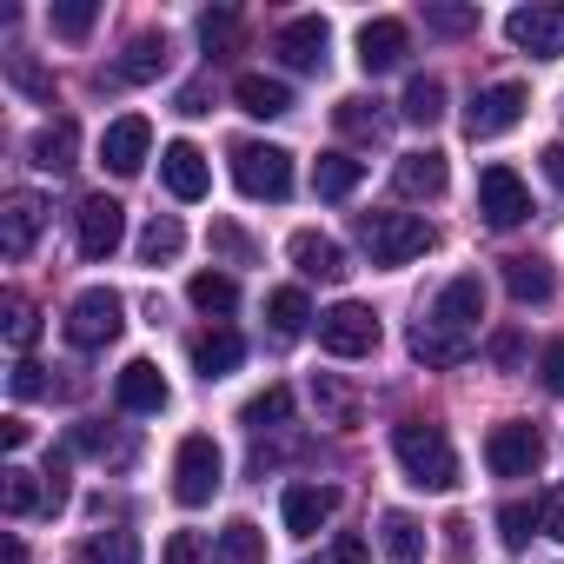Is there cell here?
Returning <instances> with one entry per match:
<instances>
[{
	"mask_svg": "<svg viewBox=\"0 0 564 564\" xmlns=\"http://www.w3.org/2000/svg\"><path fill=\"white\" fill-rule=\"evenodd\" d=\"M359 180H366V160H352V153H319V166H313L319 199H346V193H359Z\"/></svg>",
	"mask_w": 564,
	"mask_h": 564,
	"instance_id": "cell-29",
	"label": "cell"
},
{
	"mask_svg": "<svg viewBox=\"0 0 564 564\" xmlns=\"http://www.w3.org/2000/svg\"><path fill=\"white\" fill-rule=\"evenodd\" d=\"M313 564H366V538H352V531H346V538H333Z\"/></svg>",
	"mask_w": 564,
	"mask_h": 564,
	"instance_id": "cell-50",
	"label": "cell"
},
{
	"mask_svg": "<svg viewBox=\"0 0 564 564\" xmlns=\"http://www.w3.org/2000/svg\"><path fill=\"white\" fill-rule=\"evenodd\" d=\"M232 180L246 199H286L293 193V153L265 147V140H239L232 147Z\"/></svg>",
	"mask_w": 564,
	"mask_h": 564,
	"instance_id": "cell-3",
	"label": "cell"
},
{
	"mask_svg": "<svg viewBox=\"0 0 564 564\" xmlns=\"http://www.w3.org/2000/svg\"><path fill=\"white\" fill-rule=\"evenodd\" d=\"M538 524H544V518H538V511H531V505H505V511H498V538H505V544H511V551H524V544H531V531H538Z\"/></svg>",
	"mask_w": 564,
	"mask_h": 564,
	"instance_id": "cell-42",
	"label": "cell"
},
{
	"mask_svg": "<svg viewBox=\"0 0 564 564\" xmlns=\"http://www.w3.org/2000/svg\"><path fill=\"white\" fill-rule=\"evenodd\" d=\"M0 438H8V452H21V445H28V419H21V412L0 419Z\"/></svg>",
	"mask_w": 564,
	"mask_h": 564,
	"instance_id": "cell-55",
	"label": "cell"
},
{
	"mask_svg": "<svg viewBox=\"0 0 564 564\" xmlns=\"http://www.w3.org/2000/svg\"><path fill=\"white\" fill-rule=\"evenodd\" d=\"M319 346H326L333 359H366V352H379V313L359 306V300H339L333 313H319Z\"/></svg>",
	"mask_w": 564,
	"mask_h": 564,
	"instance_id": "cell-6",
	"label": "cell"
},
{
	"mask_svg": "<svg viewBox=\"0 0 564 564\" xmlns=\"http://www.w3.org/2000/svg\"><path fill=\"white\" fill-rule=\"evenodd\" d=\"M180 246H186V226L173 213H153L147 232H140V259L147 265H166V259H180Z\"/></svg>",
	"mask_w": 564,
	"mask_h": 564,
	"instance_id": "cell-32",
	"label": "cell"
},
{
	"mask_svg": "<svg viewBox=\"0 0 564 564\" xmlns=\"http://www.w3.org/2000/svg\"><path fill=\"white\" fill-rule=\"evenodd\" d=\"M485 465H491V478H531V471L544 465V432L524 425V419L491 425V438H485Z\"/></svg>",
	"mask_w": 564,
	"mask_h": 564,
	"instance_id": "cell-7",
	"label": "cell"
},
{
	"mask_svg": "<svg viewBox=\"0 0 564 564\" xmlns=\"http://www.w3.org/2000/svg\"><path fill=\"white\" fill-rule=\"evenodd\" d=\"M286 252H293V265H300L306 279H333V286H339V279L352 272V265H346V246H339V239H326V232H313V226H306V232H293V246H286Z\"/></svg>",
	"mask_w": 564,
	"mask_h": 564,
	"instance_id": "cell-20",
	"label": "cell"
},
{
	"mask_svg": "<svg viewBox=\"0 0 564 564\" xmlns=\"http://www.w3.org/2000/svg\"><path fill=\"white\" fill-rule=\"evenodd\" d=\"M432 226L419 213H359V246L372 252V265H405L419 252H432Z\"/></svg>",
	"mask_w": 564,
	"mask_h": 564,
	"instance_id": "cell-2",
	"label": "cell"
},
{
	"mask_svg": "<svg viewBox=\"0 0 564 564\" xmlns=\"http://www.w3.org/2000/svg\"><path fill=\"white\" fill-rule=\"evenodd\" d=\"M544 531H551V538L564 544V485H557V491L544 498Z\"/></svg>",
	"mask_w": 564,
	"mask_h": 564,
	"instance_id": "cell-52",
	"label": "cell"
},
{
	"mask_svg": "<svg viewBox=\"0 0 564 564\" xmlns=\"http://www.w3.org/2000/svg\"><path fill=\"white\" fill-rule=\"evenodd\" d=\"M219 485H226V458H219V445H213L206 432L180 438V452H173V498L193 511V505H213Z\"/></svg>",
	"mask_w": 564,
	"mask_h": 564,
	"instance_id": "cell-4",
	"label": "cell"
},
{
	"mask_svg": "<svg viewBox=\"0 0 564 564\" xmlns=\"http://www.w3.org/2000/svg\"><path fill=\"white\" fill-rule=\"evenodd\" d=\"M405 47H412L405 21H366V28H359V67H366V74H392V67L405 61Z\"/></svg>",
	"mask_w": 564,
	"mask_h": 564,
	"instance_id": "cell-21",
	"label": "cell"
},
{
	"mask_svg": "<svg viewBox=\"0 0 564 564\" xmlns=\"http://www.w3.org/2000/svg\"><path fill=\"white\" fill-rule=\"evenodd\" d=\"M166 54H173V47H166V34H140V41H133V47H127L100 80H107V87H147V80H160V74H166Z\"/></svg>",
	"mask_w": 564,
	"mask_h": 564,
	"instance_id": "cell-17",
	"label": "cell"
},
{
	"mask_svg": "<svg viewBox=\"0 0 564 564\" xmlns=\"http://www.w3.org/2000/svg\"><path fill=\"white\" fill-rule=\"evenodd\" d=\"M120 326H127V300H120V293H107V286H87V293L67 306V339H74L80 352L113 346V339H120Z\"/></svg>",
	"mask_w": 564,
	"mask_h": 564,
	"instance_id": "cell-5",
	"label": "cell"
},
{
	"mask_svg": "<svg viewBox=\"0 0 564 564\" xmlns=\"http://www.w3.org/2000/svg\"><path fill=\"white\" fill-rule=\"evenodd\" d=\"M41 226H47V199H41V193H14L8 206H0V252H8V259H28L34 239H41Z\"/></svg>",
	"mask_w": 564,
	"mask_h": 564,
	"instance_id": "cell-14",
	"label": "cell"
},
{
	"mask_svg": "<svg viewBox=\"0 0 564 564\" xmlns=\"http://www.w3.org/2000/svg\"><path fill=\"white\" fill-rule=\"evenodd\" d=\"M213 557H219V564H265V531H259V524H246V518H232V524L219 531Z\"/></svg>",
	"mask_w": 564,
	"mask_h": 564,
	"instance_id": "cell-31",
	"label": "cell"
},
{
	"mask_svg": "<svg viewBox=\"0 0 564 564\" xmlns=\"http://www.w3.org/2000/svg\"><path fill=\"white\" fill-rule=\"evenodd\" d=\"M425 28L432 34H471L478 28V8H425Z\"/></svg>",
	"mask_w": 564,
	"mask_h": 564,
	"instance_id": "cell-45",
	"label": "cell"
},
{
	"mask_svg": "<svg viewBox=\"0 0 564 564\" xmlns=\"http://www.w3.org/2000/svg\"><path fill=\"white\" fill-rule=\"evenodd\" d=\"M405 120H412V127H438V120H445V80H438V74H419V80L405 87Z\"/></svg>",
	"mask_w": 564,
	"mask_h": 564,
	"instance_id": "cell-35",
	"label": "cell"
},
{
	"mask_svg": "<svg viewBox=\"0 0 564 564\" xmlns=\"http://www.w3.org/2000/svg\"><path fill=\"white\" fill-rule=\"evenodd\" d=\"M186 300L199 313H232L239 306V286H232V272H193L186 279Z\"/></svg>",
	"mask_w": 564,
	"mask_h": 564,
	"instance_id": "cell-34",
	"label": "cell"
},
{
	"mask_svg": "<svg viewBox=\"0 0 564 564\" xmlns=\"http://www.w3.org/2000/svg\"><path fill=\"white\" fill-rule=\"evenodd\" d=\"M34 339H41V313L14 293V300H8V346H14V352H28Z\"/></svg>",
	"mask_w": 564,
	"mask_h": 564,
	"instance_id": "cell-41",
	"label": "cell"
},
{
	"mask_svg": "<svg viewBox=\"0 0 564 564\" xmlns=\"http://www.w3.org/2000/svg\"><path fill=\"white\" fill-rule=\"evenodd\" d=\"M147 147H153V127H147L140 113H127V120H113V127H107V140H100V160H107V173L133 180V173L147 166Z\"/></svg>",
	"mask_w": 564,
	"mask_h": 564,
	"instance_id": "cell-15",
	"label": "cell"
},
{
	"mask_svg": "<svg viewBox=\"0 0 564 564\" xmlns=\"http://www.w3.org/2000/svg\"><path fill=\"white\" fill-rule=\"evenodd\" d=\"M8 74H14V87H21V94H34V100H54V80H47V74H41L28 54H8Z\"/></svg>",
	"mask_w": 564,
	"mask_h": 564,
	"instance_id": "cell-44",
	"label": "cell"
},
{
	"mask_svg": "<svg viewBox=\"0 0 564 564\" xmlns=\"http://www.w3.org/2000/svg\"><path fill=\"white\" fill-rule=\"evenodd\" d=\"M0 505H8V518H34L47 505V485L28 465H8V471H0Z\"/></svg>",
	"mask_w": 564,
	"mask_h": 564,
	"instance_id": "cell-30",
	"label": "cell"
},
{
	"mask_svg": "<svg viewBox=\"0 0 564 564\" xmlns=\"http://www.w3.org/2000/svg\"><path fill=\"white\" fill-rule=\"evenodd\" d=\"M199 557H206V544H199L193 531H173V538H166V557H160V564H199Z\"/></svg>",
	"mask_w": 564,
	"mask_h": 564,
	"instance_id": "cell-51",
	"label": "cell"
},
{
	"mask_svg": "<svg viewBox=\"0 0 564 564\" xmlns=\"http://www.w3.org/2000/svg\"><path fill=\"white\" fill-rule=\"evenodd\" d=\"M412 359L419 366H432V372H445V366H465L471 359V339H452V333H438V326H412Z\"/></svg>",
	"mask_w": 564,
	"mask_h": 564,
	"instance_id": "cell-27",
	"label": "cell"
},
{
	"mask_svg": "<svg viewBox=\"0 0 564 564\" xmlns=\"http://www.w3.org/2000/svg\"><path fill=\"white\" fill-rule=\"evenodd\" d=\"M392 458L405 465V478H412L419 491H452V485H458V452H452L445 425H432V419L392 425Z\"/></svg>",
	"mask_w": 564,
	"mask_h": 564,
	"instance_id": "cell-1",
	"label": "cell"
},
{
	"mask_svg": "<svg viewBox=\"0 0 564 564\" xmlns=\"http://www.w3.org/2000/svg\"><path fill=\"white\" fill-rule=\"evenodd\" d=\"M74 452H94V458H107L113 452V465H127L133 458V445H120L113 432H100V425H74Z\"/></svg>",
	"mask_w": 564,
	"mask_h": 564,
	"instance_id": "cell-43",
	"label": "cell"
},
{
	"mask_svg": "<svg viewBox=\"0 0 564 564\" xmlns=\"http://www.w3.org/2000/svg\"><path fill=\"white\" fill-rule=\"evenodd\" d=\"M8 564H28V544L21 538H8Z\"/></svg>",
	"mask_w": 564,
	"mask_h": 564,
	"instance_id": "cell-57",
	"label": "cell"
},
{
	"mask_svg": "<svg viewBox=\"0 0 564 564\" xmlns=\"http://www.w3.org/2000/svg\"><path fill=\"white\" fill-rule=\"evenodd\" d=\"M180 113H186V120H199V113H213V107H206V80H193V87L180 94Z\"/></svg>",
	"mask_w": 564,
	"mask_h": 564,
	"instance_id": "cell-53",
	"label": "cell"
},
{
	"mask_svg": "<svg viewBox=\"0 0 564 564\" xmlns=\"http://www.w3.org/2000/svg\"><path fill=\"white\" fill-rule=\"evenodd\" d=\"M74 232H80V252L87 259H113L120 239H127V206L107 199V193H87L80 213H74Z\"/></svg>",
	"mask_w": 564,
	"mask_h": 564,
	"instance_id": "cell-9",
	"label": "cell"
},
{
	"mask_svg": "<svg viewBox=\"0 0 564 564\" xmlns=\"http://www.w3.org/2000/svg\"><path fill=\"white\" fill-rule=\"evenodd\" d=\"M524 107H531V94H524L518 80L478 87L471 107H465V133H471V140H498V133H511V127L524 120Z\"/></svg>",
	"mask_w": 564,
	"mask_h": 564,
	"instance_id": "cell-8",
	"label": "cell"
},
{
	"mask_svg": "<svg viewBox=\"0 0 564 564\" xmlns=\"http://www.w3.org/2000/svg\"><path fill=\"white\" fill-rule=\"evenodd\" d=\"M265 319H272V333H279V339H300V333H306V319H313V306H306V293H300V286H279V293L265 300Z\"/></svg>",
	"mask_w": 564,
	"mask_h": 564,
	"instance_id": "cell-33",
	"label": "cell"
},
{
	"mask_svg": "<svg viewBox=\"0 0 564 564\" xmlns=\"http://www.w3.org/2000/svg\"><path fill=\"white\" fill-rule=\"evenodd\" d=\"M41 372H47V366H34V359H21V366L8 372V386H14V399H41V392H54V386H47Z\"/></svg>",
	"mask_w": 564,
	"mask_h": 564,
	"instance_id": "cell-46",
	"label": "cell"
},
{
	"mask_svg": "<svg viewBox=\"0 0 564 564\" xmlns=\"http://www.w3.org/2000/svg\"><path fill=\"white\" fill-rule=\"evenodd\" d=\"M286 419H293V392L286 386H265L259 399H246V425L252 432H279Z\"/></svg>",
	"mask_w": 564,
	"mask_h": 564,
	"instance_id": "cell-37",
	"label": "cell"
},
{
	"mask_svg": "<svg viewBox=\"0 0 564 564\" xmlns=\"http://www.w3.org/2000/svg\"><path fill=\"white\" fill-rule=\"evenodd\" d=\"M491 359H498V366H518V333H498V339H491Z\"/></svg>",
	"mask_w": 564,
	"mask_h": 564,
	"instance_id": "cell-56",
	"label": "cell"
},
{
	"mask_svg": "<svg viewBox=\"0 0 564 564\" xmlns=\"http://www.w3.org/2000/svg\"><path fill=\"white\" fill-rule=\"evenodd\" d=\"M213 246H219V252H226V259H232V265H246V259H252V239H246V232H239V226H226V219H219V226H213Z\"/></svg>",
	"mask_w": 564,
	"mask_h": 564,
	"instance_id": "cell-47",
	"label": "cell"
},
{
	"mask_svg": "<svg viewBox=\"0 0 564 564\" xmlns=\"http://www.w3.org/2000/svg\"><path fill=\"white\" fill-rule=\"evenodd\" d=\"M232 100H239L252 120H279V113H293V87H286V80H265V74H239Z\"/></svg>",
	"mask_w": 564,
	"mask_h": 564,
	"instance_id": "cell-25",
	"label": "cell"
},
{
	"mask_svg": "<svg viewBox=\"0 0 564 564\" xmlns=\"http://www.w3.org/2000/svg\"><path fill=\"white\" fill-rule=\"evenodd\" d=\"M94 21H100L94 0H67V8H54V34H61V41H87Z\"/></svg>",
	"mask_w": 564,
	"mask_h": 564,
	"instance_id": "cell-40",
	"label": "cell"
},
{
	"mask_svg": "<svg viewBox=\"0 0 564 564\" xmlns=\"http://www.w3.org/2000/svg\"><path fill=\"white\" fill-rule=\"evenodd\" d=\"M339 127L359 133V140H379L386 133V113H379V100H339Z\"/></svg>",
	"mask_w": 564,
	"mask_h": 564,
	"instance_id": "cell-39",
	"label": "cell"
},
{
	"mask_svg": "<svg viewBox=\"0 0 564 564\" xmlns=\"http://www.w3.org/2000/svg\"><path fill=\"white\" fill-rule=\"evenodd\" d=\"M80 564H140V538L133 531H94L80 544Z\"/></svg>",
	"mask_w": 564,
	"mask_h": 564,
	"instance_id": "cell-36",
	"label": "cell"
},
{
	"mask_svg": "<svg viewBox=\"0 0 564 564\" xmlns=\"http://www.w3.org/2000/svg\"><path fill=\"white\" fill-rule=\"evenodd\" d=\"M379 544H386L392 564H419V557H425V524H419L412 511H386V518H379Z\"/></svg>",
	"mask_w": 564,
	"mask_h": 564,
	"instance_id": "cell-28",
	"label": "cell"
},
{
	"mask_svg": "<svg viewBox=\"0 0 564 564\" xmlns=\"http://www.w3.org/2000/svg\"><path fill=\"white\" fill-rule=\"evenodd\" d=\"M28 153H34V166H41V173H67V166H74V153H80V127H74V120H47V127L34 133V147H28Z\"/></svg>",
	"mask_w": 564,
	"mask_h": 564,
	"instance_id": "cell-26",
	"label": "cell"
},
{
	"mask_svg": "<svg viewBox=\"0 0 564 564\" xmlns=\"http://www.w3.org/2000/svg\"><path fill=\"white\" fill-rule=\"evenodd\" d=\"M505 41L531 61H557L564 54V8H518L505 14Z\"/></svg>",
	"mask_w": 564,
	"mask_h": 564,
	"instance_id": "cell-10",
	"label": "cell"
},
{
	"mask_svg": "<svg viewBox=\"0 0 564 564\" xmlns=\"http://www.w3.org/2000/svg\"><path fill=\"white\" fill-rule=\"evenodd\" d=\"M478 213H485L491 226H524V219H531L524 180H518L511 166H485V173H478Z\"/></svg>",
	"mask_w": 564,
	"mask_h": 564,
	"instance_id": "cell-12",
	"label": "cell"
},
{
	"mask_svg": "<svg viewBox=\"0 0 564 564\" xmlns=\"http://www.w3.org/2000/svg\"><path fill=\"white\" fill-rule=\"evenodd\" d=\"M538 379H544V392H564V339H551L538 352Z\"/></svg>",
	"mask_w": 564,
	"mask_h": 564,
	"instance_id": "cell-49",
	"label": "cell"
},
{
	"mask_svg": "<svg viewBox=\"0 0 564 564\" xmlns=\"http://www.w3.org/2000/svg\"><path fill=\"white\" fill-rule=\"evenodd\" d=\"M326 47H333V34H326L319 14H300V21H286V28L272 34V54L286 61L293 74H319L326 67Z\"/></svg>",
	"mask_w": 564,
	"mask_h": 564,
	"instance_id": "cell-13",
	"label": "cell"
},
{
	"mask_svg": "<svg viewBox=\"0 0 564 564\" xmlns=\"http://www.w3.org/2000/svg\"><path fill=\"white\" fill-rule=\"evenodd\" d=\"M199 41H206V54H213V61H219V54H232V47H239V14H232V8L199 14Z\"/></svg>",
	"mask_w": 564,
	"mask_h": 564,
	"instance_id": "cell-38",
	"label": "cell"
},
{
	"mask_svg": "<svg viewBox=\"0 0 564 564\" xmlns=\"http://www.w3.org/2000/svg\"><path fill=\"white\" fill-rule=\"evenodd\" d=\"M478 319H485V279H478V272L452 279V286L432 300V313H425V326H438V333H452V339H471Z\"/></svg>",
	"mask_w": 564,
	"mask_h": 564,
	"instance_id": "cell-11",
	"label": "cell"
},
{
	"mask_svg": "<svg viewBox=\"0 0 564 564\" xmlns=\"http://www.w3.org/2000/svg\"><path fill=\"white\" fill-rule=\"evenodd\" d=\"M505 286H511V300H518V306H551L557 279H551V265H544V259L518 252V259H505Z\"/></svg>",
	"mask_w": 564,
	"mask_h": 564,
	"instance_id": "cell-23",
	"label": "cell"
},
{
	"mask_svg": "<svg viewBox=\"0 0 564 564\" xmlns=\"http://www.w3.org/2000/svg\"><path fill=\"white\" fill-rule=\"evenodd\" d=\"M333 511H339V491L333 485H286V505H279V518H286L293 538H313Z\"/></svg>",
	"mask_w": 564,
	"mask_h": 564,
	"instance_id": "cell-19",
	"label": "cell"
},
{
	"mask_svg": "<svg viewBox=\"0 0 564 564\" xmlns=\"http://www.w3.org/2000/svg\"><path fill=\"white\" fill-rule=\"evenodd\" d=\"M239 359H246V339L232 326H213V333L193 339V372L199 379H226V372H239Z\"/></svg>",
	"mask_w": 564,
	"mask_h": 564,
	"instance_id": "cell-22",
	"label": "cell"
},
{
	"mask_svg": "<svg viewBox=\"0 0 564 564\" xmlns=\"http://www.w3.org/2000/svg\"><path fill=\"white\" fill-rule=\"evenodd\" d=\"M544 180L564 193V140H551V147H544Z\"/></svg>",
	"mask_w": 564,
	"mask_h": 564,
	"instance_id": "cell-54",
	"label": "cell"
},
{
	"mask_svg": "<svg viewBox=\"0 0 564 564\" xmlns=\"http://www.w3.org/2000/svg\"><path fill=\"white\" fill-rule=\"evenodd\" d=\"M392 180H399V193H405V199H438L452 173H445V153H432V147H425V153H405Z\"/></svg>",
	"mask_w": 564,
	"mask_h": 564,
	"instance_id": "cell-24",
	"label": "cell"
},
{
	"mask_svg": "<svg viewBox=\"0 0 564 564\" xmlns=\"http://www.w3.org/2000/svg\"><path fill=\"white\" fill-rule=\"evenodd\" d=\"M160 180H166V193H173V199H206V186H213L206 153H199L193 140H173V147L160 153Z\"/></svg>",
	"mask_w": 564,
	"mask_h": 564,
	"instance_id": "cell-18",
	"label": "cell"
},
{
	"mask_svg": "<svg viewBox=\"0 0 564 564\" xmlns=\"http://www.w3.org/2000/svg\"><path fill=\"white\" fill-rule=\"evenodd\" d=\"M113 399H120V412H166L173 392H166V372L153 359H127L113 379Z\"/></svg>",
	"mask_w": 564,
	"mask_h": 564,
	"instance_id": "cell-16",
	"label": "cell"
},
{
	"mask_svg": "<svg viewBox=\"0 0 564 564\" xmlns=\"http://www.w3.org/2000/svg\"><path fill=\"white\" fill-rule=\"evenodd\" d=\"M313 399H319V405H326V412H333L339 425H352V392H346V386H333V379H319V386H313Z\"/></svg>",
	"mask_w": 564,
	"mask_h": 564,
	"instance_id": "cell-48",
	"label": "cell"
}]
</instances>
